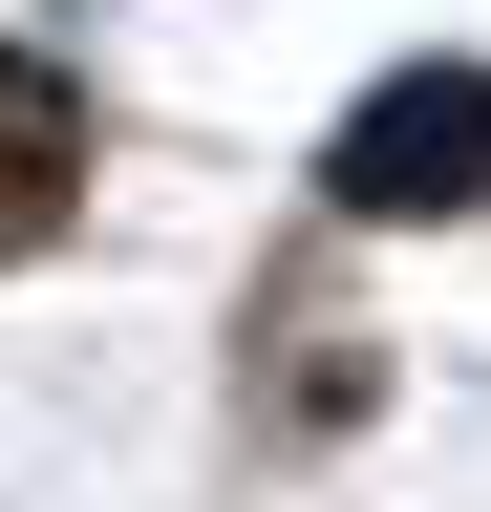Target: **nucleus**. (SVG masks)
<instances>
[{"label":"nucleus","mask_w":491,"mask_h":512,"mask_svg":"<svg viewBox=\"0 0 491 512\" xmlns=\"http://www.w3.org/2000/svg\"><path fill=\"white\" fill-rule=\"evenodd\" d=\"M65 192H86V86L0 43V256H22V235H65Z\"/></svg>","instance_id":"2"},{"label":"nucleus","mask_w":491,"mask_h":512,"mask_svg":"<svg viewBox=\"0 0 491 512\" xmlns=\"http://www.w3.org/2000/svg\"><path fill=\"white\" fill-rule=\"evenodd\" d=\"M321 171H342V214H470V192H491V64H427V86H363Z\"/></svg>","instance_id":"1"}]
</instances>
